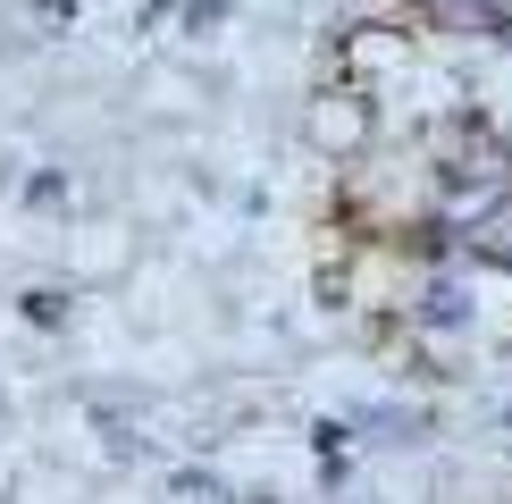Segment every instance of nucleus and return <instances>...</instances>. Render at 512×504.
<instances>
[{
	"instance_id": "f257e3e1",
	"label": "nucleus",
	"mask_w": 512,
	"mask_h": 504,
	"mask_svg": "<svg viewBox=\"0 0 512 504\" xmlns=\"http://www.w3.org/2000/svg\"><path fill=\"white\" fill-rule=\"evenodd\" d=\"M185 26L210 34V26H227V0H185Z\"/></svg>"
}]
</instances>
